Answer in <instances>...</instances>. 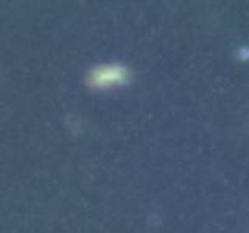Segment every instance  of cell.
Wrapping results in <instances>:
<instances>
[{
	"mask_svg": "<svg viewBox=\"0 0 249 233\" xmlns=\"http://www.w3.org/2000/svg\"><path fill=\"white\" fill-rule=\"evenodd\" d=\"M129 80L128 68L119 66V64H107V66H100L93 68L89 73V85L93 89H115L120 85L126 84Z\"/></svg>",
	"mask_w": 249,
	"mask_h": 233,
	"instance_id": "1",
	"label": "cell"
}]
</instances>
